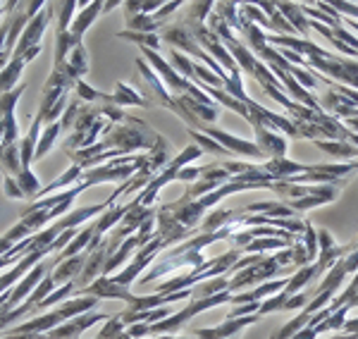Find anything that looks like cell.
Wrapping results in <instances>:
<instances>
[{
	"mask_svg": "<svg viewBox=\"0 0 358 339\" xmlns=\"http://www.w3.org/2000/svg\"><path fill=\"white\" fill-rule=\"evenodd\" d=\"M160 141H163V136H160L158 131H153L143 120L127 115L122 122L115 124V127L91 148L72 151V153H67V156L72 160V165H79L82 170H91V168H98V165L113 163V160H117V158L134 156V151H153Z\"/></svg>",
	"mask_w": 358,
	"mask_h": 339,
	"instance_id": "6da1fadb",
	"label": "cell"
},
{
	"mask_svg": "<svg viewBox=\"0 0 358 339\" xmlns=\"http://www.w3.org/2000/svg\"><path fill=\"white\" fill-rule=\"evenodd\" d=\"M127 117V113L122 108L115 106H82V113L77 117V124H74L72 134L62 141V148L65 153L72 151H84V148H91L94 143H98L103 136L110 131L115 124H120Z\"/></svg>",
	"mask_w": 358,
	"mask_h": 339,
	"instance_id": "7a4b0ae2",
	"label": "cell"
},
{
	"mask_svg": "<svg viewBox=\"0 0 358 339\" xmlns=\"http://www.w3.org/2000/svg\"><path fill=\"white\" fill-rule=\"evenodd\" d=\"M96 306H98L96 296H74V298H67L65 303H60L53 311L36 315V318L27 320L24 325H17L13 330H5V332H8V335H43V332L55 330L57 325L77 318V315L96 311Z\"/></svg>",
	"mask_w": 358,
	"mask_h": 339,
	"instance_id": "3957f363",
	"label": "cell"
},
{
	"mask_svg": "<svg viewBox=\"0 0 358 339\" xmlns=\"http://www.w3.org/2000/svg\"><path fill=\"white\" fill-rule=\"evenodd\" d=\"M17 134H20L17 115L13 113V115L0 117V170H3V175H10V177H15V180L22 175Z\"/></svg>",
	"mask_w": 358,
	"mask_h": 339,
	"instance_id": "277c9868",
	"label": "cell"
},
{
	"mask_svg": "<svg viewBox=\"0 0 358 339\" xmlns=\"http://www.w3.org/2000/svg\"><path fill=\"white\" fill-rule=\"evenodd\" d=\"M163 249H167V244H165L163 237H160L158 232H153L151 241H148L146 246H141V249H138L136 254H134V261H131L129 266H124L122 270H120V273H115L110 280H113L115 284L127 287V289H129V284L134 282V280L143 273V270L151 266V261H155Z\"/></svg>",
	"mask_w": 358,
	"mask_h": 339,
	"instance_id": "5b68a950",
	"label": "cell"
},
{
	"mask_svg": "<svg viewBox=\"0 0 358 339\" xmlns=\"http://www.w3.org/2000/svg\"><path fill=\"white\" fill-rule=\"evenodd\" d=\"M50 20H53V8L45 5V8L34 17V20H29V24L24 27V31H22V36H20V41H17L13 53L24 55L27 50L34 48V45H41V38H43L45 29H48V24H50Z\"/></svg>",
	"mask_w": 358,
	"mask_h": 339,
	"instance_id": "8992f818",
	"label": "cell"
},
{
	"mask_svg": "<svg viewBox=\"0 0 358 339\" xmlns=\"http://www.w3.org/2000/svg\"><path fill=\"white\" fill-rule=\"evenodd\" d=\"M258 323V315H241V318H224L220 325L215 327H196L189 337L196 339H232L244 330L246 325Z\"/></svg>",
	"mask_w": 358,
	"mask_h": 339,
	"instance_id": "52a82bcc",
	"label": "cell"
},
{
	"mask_svg": "<svg viewBox=\"0 0 358 339\" xmlns=\"http://www.w3.org/2000/svg\"><path fill=\"white\" fill-rule=\"evenodd\" d=\"M74 296H96L98 301H103V298H122V301H127V306H129L136 294H131L127 287L115 284L110 277H96L91 284L74 289Z\"/></svg>",
	"mask_w": 358,
	"mask_h": 339,
	"instance_id": "ba28073f",
	"label": "cell"
},
{
	"mask_svg": "<svg viewBox=\"0 0 358 339\" xmlns=\"http://www.w3.org/2000/svg\"><path fill=\"white\" fill-rule=\"evenodd\" d=\"M203 134L210 136L213 141H217L222 148H227L229 153H241V156H248V158H265V153L261 148L256 146V143H248L244 139H236V136H229L227 131H220L215 127H203Z\"/></svg>",
	"mask_w": 358,
	"mask_h": 339,
	"instance_id": "9c48e42d",
	"label": "cell"
},
{
	"mask_svg": "<svg viewBox=\"0 0 358 339\" xmlns=\"http://www.w3.org/2000/svg\"><path fill=\"white\" fill-rule=\"evenodd\" d=\"M53 70H60L69 82H82V79L89 74V53H86L84 43L82 45H74L72 53L67 55V60L62 62L60 67H53Z\"/></svg>",
	"mask_w": 358,
	"mask_h": 339,
	"instance_id": "30bf717a",
	"label": "cell"
},
{
	"mask_svg": "<svg viewBox=\"0 0 358 339\" xmlns=\"http://www.w3.org/2000/svg\"><path fill=\"white\" fill-rule=\"evenodd\" d=\"M98 15H106V3H89V5H84V10L77 17H74L72 24H69V34H72L74 43H84L86 29L94 24Z\"/></svg>",
	"mask_w": 358,
	"mask_h": 339,
	"instance_id": "8fae6325",
	"label": "cell"
},
{
	"mask_svg": "<svg viewBox=\"0 0 358 339\" xmlns=\"http://www.w3.org/2000/svg\"><path fill=\"white\" fill-rule=\"evenodd\" d=\"M43 122L38 117H34L31 127L24 134V139L20 141V168H22V175H27V172H31V160L36 156V146H38V131H41ZM20 175V177H22ZM17 177V180H20Z\"/></svg>",
	"mask_w": 358,
	"mask_h": 339,
	"instance_id": "7c38bea8",
	"label": "cell"
},
{
	"mask_svg": "<svg viewBox=\"0 0 358 339\" xmlns=\"http://www.w3.org/2000/svg\"><path fill=\"white\" fill-rule=\"evenodd\" d=\"M86 258H89V256L82 251V254H77V256L67 258V261L57 263V268L50 273V275H53V280H55V284L62 287V284H69V282H77V277L82 275V270H84Z\"/></svg>",
	"mask_w": 358,
	"mask_h": 339,
	"instance_id": "4fadbf2b",
	"label": "cell"
},
{
	"mask_svg": "<svg viewBox=\"0 0 358 339\" xmlns=\"http://www.w3.org/2000/svg\"><path fill=\"white\" fill-rule=\"evenodd\" d=\"M256 146L261 148V151L265 153L268 151L270 156H273V160L277 158H285L287 153V141L280 139V136H273L270 131H265V127H256Z\"/></svg>",
	"mask_w": 358,
	"mask_h": 339,
	"instance_id": "5bb4252c",
	"label": "cell"
},
{
	"mask_svg": "<svg viewBox=\"0 0 358 339\" xmlns=\"http://www.w3.org/2000/svg\"><path fill=\"white\" fill-rule=\"evenodd\" d=\"M113 106L115 108H124V106H138V108H148L151 103L146 101V96L136 94L129 84L120 82L115 86V94H113Z\"/></svg>",
	"mask_w": 358,
	"mask_h": 339,
	"instance_id": "9a60e30c",
	"label": "cell"
},
{
	"mask_svg": "<svg viewBox=\"0 0 358 339\" xmlns=\"http://www.w3.org/2000/svg\"><path fill=\"white\" fill-rule=\"evenodd\" d=\"M124 327L127 325L122 323V318H120V315H110V318L103 323V330L98 332L96 339H131L124 332Z\"/></svg>",
	"mask_w": 358,
	"mask_h": 339,
	"instance_id": "2e32d148",
	"label": "cell"
},
{
	"mask_svg": "<svg viewBox=\"0 0 358 339\" xmlns=\"http://www.w3.org/2000/svg\"><path fill=\"white\" fill-rule=\"evenodd\" d=\"M117 38H124V41L138 43V48H151V50H158V45H160L158 34H141V31H117Z\"/></svg>",
	"mask_w": 358,
	"mask_h": 339,
	"instance_id": "e0dca14e",
	"label": "cell"
},
{
	"mask_svg": "<svg viewBox=\"0 0 358 339\" xmlns=\"http://www.w3.org/2000/svg\"><path fill=\"white\" fill-rule=\"evenodd\" d=\"M24 89H27V86L20 84V86H15L13 91H8V94L0 96V117H5V115H13L15 113V108H17V103H20L22 94H24Z\"/></svg>",
	"mask_w": 358,
	"mask_h": 339,
	"instance_id": "ac0fdd59",
	"label": "cell"
},
{
	"mask_svg": "<svg viewBox=\"0 0 358 339\" xmlns=\"http://www.w3.org/2000/svg\"><path fill=\"white\" fill-rule=\"evenodd\" d=\"M3 192H5V199H13V201L27 199V196H24V192L20 189V184H17V180H15V177H10V175H5Z\"/></svg>",
	"mask_w": 358,
	"mask_h": 339,
	"instance_id": "d6986e66",
	"label": "cell"
},
{
	"mask_svg": "<svg viewBox=\"0 0 358 339\" xmlns=\"http://www.w3.org/2000/svg\"><path fill=\"white\" fill-rule=\"evenodd\" d=\"M10 8H13V3H0V15H5Z\"/></svg>",
	"mask_w": 358,
	"mask_h": 339,
	"instance_id": "ffe728a7",
	"label": "cell"
},
{
	"mask_svg": "<svg viewBox=\"0 0 358 339\" xmlns=\"http://www.w3.org/2000/svg\"><path fill=\"white\" fill-rule=\"evenodd\" d=\"M158 339H192V337H177V335H160Z\"/></svg>",
	"mask_w": 358,
	"mask_h": 339,
	"instance_id": "44dd1931",
	"label": "cell"
},
{
	"mask_svg": "<svg viewBox=\"0 0 358 339\" xmlns=\"http://www.w3.org/2000/svg\"><path fill=\"white\" fill-rule=\"evenodd\" d=\"M351 127H356V129H358V120H351Z\"/></svg>",
	"mask_w": 358,
	"mask_h": 339,
	"instance_id": "7402d4cb",
	"label": "cell"
}]
</instances>
